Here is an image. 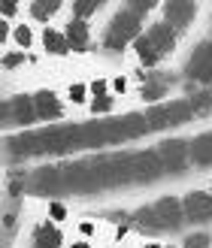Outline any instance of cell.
<instances>
[{"label": "cell", "mask_w": 212, "mask_h": 248, "mask_svg": "<svg viewBox=\"0 0 212 248\" xmlns=\"http://www.w3.org/2000/svg\"><path fill=\"white\" fill-rule=\"evenodd\" d=\"M24 61H28L24 52H18V48H6V52H3V73H12L16 67H21Z\"/></svg>", "instance_id": "26"}, {"label": "cell", "mask_w": 212, "mask_h": 248, "mask_svg": "<svg viewBox=\"0 0 212 248\" xmlns=\"http://www.w3.org/2000/svg\"><path fill=\"white\" fill-rule=\"evenodd\" d=\"M155 212L161 215V221H164L167 233H176L185 227V209H182V197H173V194H164L155 200Z\"/></svg>", "instance_id": "11"}, {"label": "cell", "mask_w": 212, "mask_h": 248, "mask_svg": "<svg viewBox=\"0 0 212 248\" xmlns=\"http://www.w3.org/2000/svg\"><path fill=\"white\" fill-rule=\"evenodd\" d=\"M133 55H136V61H140L143 67H148V70H155L161 61H164V58H161V52L152 46V40H148L146 33H140V36L133 40Z\"/></svg>", "instance_id": "19"}, {"label": "cell", "mask_w": 212, "mask_h": 248, "mask_svg": "<svg viewBox=\"0 0 212 248\" xmlns=\"http://www.w3.org/2000/svg\"><path fill=\"white\" fill-rule=\"evenodd\" d=\"M109 91H112V97H124V94L130 91V79L121 76V73H118V76H112L109 79Z\"/></svg>", "instance_id": "27"}, {"label": "cell", "mask_w": 212, "mask_h": 248, "mask_svg": "<svg viewBox=\"0 0 212 248\" xmlns=\"http://www.w3.org/2000/svg\"><path fill=\"white\" fill-rule=\"evenodd\" d=\"M191 164L212 167V130H203L191 140Z\"/></svg>", "instance_id": "18"}, {"label": "cell", "mask_w": 212, "mask_h": 248, "mask_svg": "<svg viewBox=\"0 0 212 248\" xmlns=\"http://www.w3.org/2000/svg\"><path fill=\"white\" fill-rule=\"evenodd\" d=\"M136 79H140V97H143L148 106L164 103V97H167V94H170V88H173V79H170V76H164L161 70L136 73Z\"/></svg>", "instance_id": "6"}, {"label": "cell", "mask_w": 212, "mask_h": 248, "mask_svg": "<svg viewBox=\"0 0 212 248\" xmlns=\"http://www.w3.org/2000/svg\"><path fill=\"white\" fill-rule=\"evenodd\" d=\"M143 248H167V245H161V242H146Z\"/></svg>", "instance_id": "33"}, {"label": "cell", "mask_w": 212, "mask_h": 248, "mask_svg": "<svg viewBox=\"0 0 212 248\" xmlns=\"http://www.w3.org/2000/svg\"><path fill=\"white\" fill-rule=\"evenodd\" d=\"M146 36L152 40V46L161 52V58H170L173 52H176V46H179V33L173 31L167 21H152L146 28Z\"/></svg>", "instance_id": "12"}, {"label": "cell", "mask_w": 212, "mask_h": 248, "mask_svg": "<svg viewBox=\"0 0 212 248\" xmlns=\"http://www.w3.org/2000/svg\"><path fill=\"white\" fill-rule=\"evenodd\" d=\"M100 9H103L100 0H79V3H73V6H70V18H82V21H88V18L97 16Z\"/></svg>", "instance_id": "22"}, {"label": "cell", "mask_w": 212, "mask_h": 248, "mask_svg": "<svg viewBox=\"0 0 212 248\" xmlns=\"http://www.w3.org/2000/svg\"><path fill=\"white\" fill-rule=\"evenodd\" d=\"M182 209H185V218L191 224H206V221H212V194L209 191L182 194Z\"/></svg>", "instance_id": "10"}, {"label": "cell", "mask_w": 212, "mask_h": 248, "mask_svg": "<svg viewBox=\"0 0 212 248\" xmlns=\"http://www.w3.org/2000/svg\"><path fill=\"white\" fill-rule=\"evenodd\" d=\"M46 212H49V218H52V221H64L67 218V206L64 203H49Z\"/></svg>", "instance_id": "30"}, {"label": "cell", "mask_w": 212, "mask_h": 248, "mask_svg": "<svg viewBox=\"0 0 212 248\" xmlns=\"http://www.w3.org/2000/svg\"><path fill=\"white\" fill-rule=\"evenodd\" d=\"M188 100H191V106H194V115H206L209 109H212V91H209V88H203L200 94L188 97Z\"/></svg>", "instance_id": "25"}, {"label": "cell", "mask_w": 212, "mask_h": 248, "mask_svg": "<svg viewBox=\"0 0 212 248\" xmlns=\"http://www.w3.org/2000/svg\"><path fill=\"white\" fill-rule=\"evenodd\" d=\"M130 224L140 230V233H164V221H161V215L155 212V203L148 206H140L136 212H130Z\"/></svg>", "instance_id": "15"}, {"label": "cell", "mask_w": 212, "mask_h": 248, "mask_svg": "<svg viewBox=\"0 0 212 248\" xmlns=\"http://www.w3.org/2000/svg\"><path fill=\"white\" fill-rule=\"evenodd\" d=\"M179 248H212V236L206 230H197V233H188V236L182 239Z\"/></svg>", "instance_id": "24"}, {"label": "cell", "mask_w": 212, "mask_h": 248, "mask_svg": "<svg viewBox=\"0 0 212 248\" xmlns=\"http://www.w3.org/2000/svg\"><path fill=\"white\" fill-rule=\"evenodd\" d=\"M140 33H146V31H143V18L136 16L133 9L121 6L115 16L109 18L106 31H103V46L109 48V52H121L128 43L133 46V40H136Z\"/></svg>", "instance_id": "1"}, {"label": "cell", "mask_w": 212, "mask_h": 248, "mask_svg": "<svg viewBox=\"0 0 212 248\" xmlns=\"http://www.w3.org/2000/svg\"><path fill=\"white\" fill-rule=\"evenodd\" d=\"M36 40H40V36L33 33V24H28V21H16V28H12V46H16L18 52H28V48H33Z\"/></svg>", "instance_id": "20"}, {"label": "cell", "mask_w": 212, "mask_h": 248, "mask_svg": "<svg viewBox=\"0 0 212 248\" xmlns=\"http://www.w3.org/2000/svg\"><path fill=\"white\" fill-rule=\"evenodd\" d=\"M61 185H64V172L58 167H40L31 176V191H36V194H55Z\"/></svg>", "instance_id": "13"}, {"label": "cell", "mask_w": 212, "mask_h": 248, "mask_svg": "<svg viewBox=\"0 0 212 248\" xmlns=\"http://www.w3.org/2000/svg\"><path fill=\"white\" fill-rule=\"evenodd\" d=\"M16 12H18V3H6V0L0 3V16H3V21H9Z\"/></svg>", "instance_id": "31"}, {"label": "cell", "mask_w": 212, "mask_h": 248, "mask_svg": "<svg viewBox=\"0 0 212 248\" xmlns=\"http://www.w3.org/2000/svg\"><path fill=\"white\" fill-rule=\"evenodd\" d=\"M185 73H188V79L212 88V43H200L194 48L188 64H185Z\"/></svg>", "instance_id": "8"}, {"label": "cell", "mask_w": 212, "mask_h": 248, "mask_svg": "<svg viewBox=\"0 0 212 248\" xmlns=\"http://www.w3.org/2000/svg\"><path fill=\"white\" fill-rule=\"evenodd\" d=\"M167 248H179V245H167Z\"/></svg>", "instance_id": "34"}, {"label": "cell", "mask_w": 212, "mask_h": 248, "mask_svg": "<svg viewBox=\"0 0 212 248\" xmlns=\"http://www.w3.org/2000/svg\"><path fill=\"white\" fill-rule=\"evenodd\" d=\"M36 118V106H33V94H16L3 100V127H31Z\"/></svg>", "instance_id": "3"}, {"label": "cell", "mask_w": 212, "mask_h": 248, "mask_svg": "<svg viewBox=\"0 0 212 248\" xmlns=\"http://www.w3.org/2000/svg\"><path fill=\"white\" fill-rule=\"evenodd\" d=\"M88 91H91V100H94V97L112 94V91H109V79H91V82H88Z\"/></svg>", "instance_id": "29"}, {"label": "cell", "mask_w": 212, "mask_h": 248, "mask_svg": "<svg viewBox=\"0 0 212 248\" xmlns=\"http://www.w3.org/2000/svg\"><path fill=\"white\" fill-rule=\"evenodd\" d=\"M61 9H64V3H61V0H33V3H28V16H31L36 24L49 28V24H52V18L58 16Z\"/></svg>", "instance_id": "17"}, {"label": "cell", "mask_w": 212, "mask_h": 248, "mask_svg": "<svg viewBox=\"0 0 212 248\" xmlns=\"http://www.w3.org/2000/svg\"><path fill=\"white\" fill-rule=\"evenodd\" d=\"M40 46H43V52H46V55H55V58H61V55H67V52H70V43H67L64 31L52 28V24L40 31Z\"/></svg>", "instance_id": "16"}, {"label": "cell", "mask_w": 212, "mask_h": 248, "mask_svg": "<svg viewBox=\"0 0 212 248\" xmlns=\"http://www.w3.org/2000/svg\"><path fill=\"white\" fill-rule=\"evenodd\" d=\"M158 157H161V164H164L167 172H182L185 167L191 164V142H185V140H176V136H170V140L164 142H158Z\"/></svg>", "instance_id": "4"}, {"label": "cell", "mask_w": 212, "mask_h": 248, "mask_svg": "<svg viewBox=\"0 0 212 248\" xmlns=\"http://www.w3.org/2000/svg\"><path fill=\"white\" fill-rule=\"evenodd\" d=\"M67 248H91V242H85V239H76V242H70Z\"/></svg>", "instance_id": "32"}, {"label": "cell", "mask_w": 212, "mask_h": 248, "mask_svg": "<svg viewBox=\"0 0 212 248\" xmlns=\"http://www.w3.org/2000/svg\"><path fill=\"white\" fill-rule=\"evenodd\" d=\"M76 230H79V239H85V242H94V236L100 233V227H97V221H79V224H76Z\"/></svg>", "instance_id": "28"}, {"label": "cell", "mask_w": 212, "mask_h": 248, "mask_svg": "<svg viewBox=\"0 0 212 248\" xmlns=\"http://www.w3.org/2000/svg\"><path fill=\"white\" fill-rule=\"evenodd\" d=\"M209 194H212V185H209Z\"/></svg>", "instance_id": "35"}, {"label": "cell", "mask_w": 212, "mask_h": 248, "mask_svg": "<svg viewBox=\"0 0 212 248\" xmlns=\"http://www.w3.org/2000/svg\"><path fill=\"white\" fill-rule=\"evenodd\" d=\"M115 106H118V97L106 94V97H94V100L88 103V112L91 115H112V112H115Z\"/></svg>", "instance_id": "23"}, {"label": "cell", "mask_w": 212, "mask_h": 248, "mask_svg": "<svg viewBox=\"0 0 212 248\" xmlns=\"http://www.w3.org/2000/svg\"><path fill=\"white\" fill-rule=\"evenodd\" d=\"M164 164H161L158 152H133L130 157V182H155L158 176H164Z\"/></svg>", "instance_id": "7"}, {"label": "cell", "mask_w": 212, "mask_h": 248, "mask_svg": "<svg viewBox=\"0 0 212 248\" xmlns=\"http://www.w3.org/2000/svg\"><path fill=\"white\" fill-rule=\"evenodd\" d=\"M64 100H67L70 106H88V103H91L88 82H70L67 91H64Z\"/></svg>", "instance_id": "21"}, {"label": "cell", "mask_w": 212, "mask_h": 248, "mask_svg": "<svg viewBox=\"0 0 212 248\" xmlns=\"http://www.w3.org/2000/svg\"><path fill=\"white\" fill-rule=\"evenodd\" d=\"M143 115H146L148 130H164V127H179V124L191 121L194 118V106H191L188 97H179V100H170V103L148 106Z\"/></svg>", "instance_id": "2"}, {"label": "cell", "mask_w": 212, "mask_h": 248, "mask_svg": "<svg viewBox=\"0 0 212 248\" xmlns=\"http://www.w3.org/2000/svg\"><path fill=\"white\" fill-rule=\"evenodd\" d=\"M33 106H36V118L40 121H49V124H55L64 118L67 112V100L64 97H58L52 88H40L33 94Z\"/></svg>", "instance_id": "9"}, {"label": "cell", "mask_w": 212, "mask_h": 248, "mask_svg": "<svg viewBox=\"0 0 212 248\" xmlns=\"http://www.w3.org/2000/svg\"><path fill=\"white\" fill-rule=\"evenodd\" d=\"M64 36L70 43V52H88L91 46V24L82 18H70L64 24Z\"/></svg>", "instance_id": "14"}, {"label": "cell", "mask_w": 212, "mask_h": 248, "mask_svg": "<svg viewBox=\"0 0 212 248\" xmlns=\"http://www.w3.org/2000/svg\"><path fill=\"white\" fill-rule=\"evenodd\" d=\"M197 18V3L194 0H167L161 6V21H167L176 33H185Z\"/></svg>", "instance_id": "5"}]
</instances>
